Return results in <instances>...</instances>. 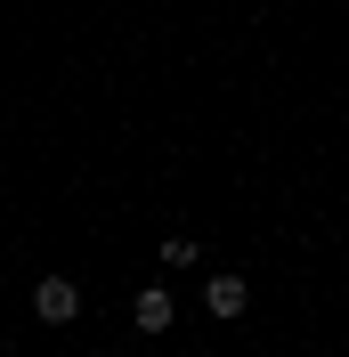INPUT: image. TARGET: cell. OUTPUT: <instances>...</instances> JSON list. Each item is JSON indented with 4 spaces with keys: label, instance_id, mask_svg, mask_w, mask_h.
Instances as JSON below:
<instances>
[{
    "label": "cell",
    "instance_id": "cell-1",
    "mask_svg": "<svg viewBox=\"0 0 349 357\" xmlns=\"http://www.w3.org/2000/svg\"><path fill=\"white\" fill-rule=\"evenodd\" d=\"M73 309H82V284H73V276H41V284H33V317H41V325H73Z\"/></svg>",
    "mask_w": 349,
    "mask_h": 357
},
{
    "label": "cell",
    "instance_id": "cell-2",
    "mask_svg": "<svg viewBox=\"0 0 349 357\" xmlns=\"http://www.w3.org/2000/svg\"><path fill=\"white\" fill-rule=\"evenodd\" d=\"M131 317H138V333H171L179 301H171V292H163V284H147V292H138V301H131Z\"/></svg>",
    "mask_w": 349,
    "mask_h": 357
},
{
    "label": "cell",
    "instance_id": "cell-3",
    "mask_svg": "<svg viewBox=\"0 0 349 357\" xmlns=\"http://www.w3.org/2000/svg\"><path fill=\"white\" fill-rule=\"evenodd\" d=\"M203 309L211 317H244L252 309V284H244V276H211V284H203Z\"/></svg>",
    "mask_w": 349,
    "mask_h": 357
},
{
    "label": "cell",
    "instance_id": "cell-4",
    "mask_svg": "<svg viewBox=\"0 0 349 357\" xmlns=\"http://www.w3.org/2000/svg\"><path fill=\"white\" fill-rule=\"evenodd\" d=\"M163 268H195V236H163Z\"/></svg>",
    "mask_w": 349,
    "mask_h": 357
},
{
    "label": "cell",
    "instance_id": "cell-5",
    "mask_svg": "<svg viewBox=\"0 0 349 357\" xmlns=\"http://www.w3.org/2000/svg\"><path fill=\"white\" fill-rule=\"evenodd\" d=\"M0 357H8V349H0Z\"/></svg>",
    "mask_w": 349,
    "mask_h": 357
}]
</instances>
